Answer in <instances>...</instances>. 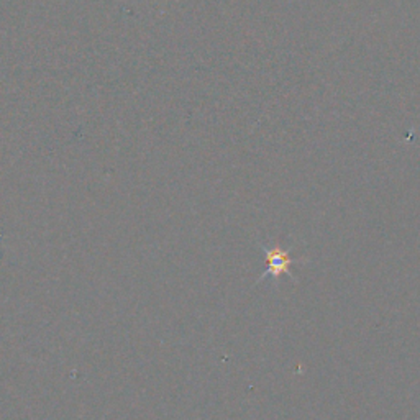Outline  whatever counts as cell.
Here are the masks:
<instances>
[{
    "instance_id": "1",
    "label": "cell",
    "mask_w": 420,
    "mask_h": 420,
    "mask_svg": "<svg viewBox=\"0 0 420 420\" xmlns=\"http://www.w3.org/2000/svg\"><path fill=\"white\" fill-rule=\"evenodd\" d=\"M263 252L266 254V265H268V268H266L265 273L260 278V281L266 278H273L274 281H278L279 276L281 274H287L291 276L292 279H294V276L291 273V265H294V260L289 256V252L287 250L283 248H268L265 247V245H261Z\"/></svg>"
}]
</instances>
